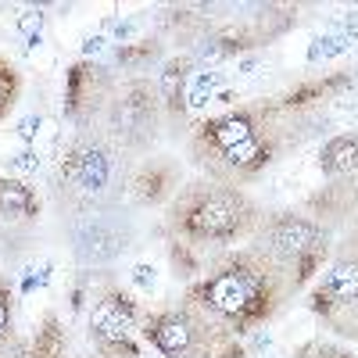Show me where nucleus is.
<instances>
[{"mask_svg": "<svg viewBox=\"0 0 358 358\" xmlns=\"http://www.w3.org/2000/svg\"><path fill=\"white\" fill-rule=\"evenodd\" d=\"M11 341H15V290L8 276H0V351Z\"/></svg>", "mask_w": 358, "mask_h": 358, "instance_id": "nucleus-20", "label": "nucleus"}, {"mask_svg": "<svg viewBox=\"0 0 358 358\" xmlns=\"http://www.w3.org/2000/svg\"><path fill=\"white\" fill-rule=\"evenodd\" d=\"M301 208L322 226H330L334 236L358 241V172L348 179H326V187L308 194Z\"/></svg>", "mask_w": 358, "mask_h": 358, "instance_id": "nucleus-12", "label": "nucleus"}, {"mask_svg": "<svg viewBox=\"0 0 358 358\" xmlns=\"http://www.w3.org/2000/svg\"><path fill=\"white\" fill-rule=\"evenodd\" d=\"M183 165L169 155H147L136 162L133 179H129V197L136 208H165L179 187H183Z\"/></svg>", "mask_w": 358, "mask_h": 358, "instance_id": "nucleus-13", "label": "nucleus"}, {"mask_svg": "<svg viewBox=\"0 0 358 358\" xmlns=\"http://www.w3.org/2000/svg\"><path fill=\"white\" fill-rule=\"evenodd\" d=\"M133 248V229L118 215H79L72 222V255L79 265H108Z\"/></svg>", "mask_w": 358, "mask_h": 358, "instance_id": "nucleus-11", "label": "nucleus"}, {"mask_svg": "<svg viewBox=\"0 0 358 358\" xmlns=\"http://www.w3.org/2000/svg\"><path fill=\"white\" fill-rule=\"evenodd\" d=\"M18 97H22V72L0 54V122L15 111Z\"/></svg>", "mask_w": 358, "mask_h": 358, "instance_id": "nucleus-19", "label": "nucleus"}, {"mask_svg": "<svg viewBox=\"0 0 358 358\" xmlns=\"http://www.w3.org/2000/svg\"><path fill=\"white\" fill-rule=\"evenodd\" d=\"M158 57H162V36H140L133 43H122V47L111 50V62L122 72H133V76H140L151 62H158Z\"/></svg>", "mask_w": 358, "mask_h": 358, "instance_id": "nucleus-18", "label": "nucleus"}, {"mask_svg": "<svg viewBox=\"0 0 358 358\" xmlns=\"http://www.w3.org/2000/svg\"><path fill=\"white\" fill-rule=\"evenodd\" d=\"M308 312L322 330L358 344V241L337 236L330 262L308 287Z\"/></svg>", "mask_w": 358, "mask_h": 358, "instance_id": "nucleus-7", "label": "nucleus"}, {"mask_svg": "<svg viewBox=\"0 0 358 358\" xmlns=\"http://www.w3.org/2000/svg\"><path fill=\"white\" fill-rule=\"evenodd\" d=\"M18 29H22V36H25V47H33V43L40 40L43 15H40V11H22V15H18Z\"/></svg>", "mask_w": 358, "mask_h": 358, "instance_id": "nucleus-23", "label": "nucleus"}, {"mask_svg": "<svg viewBox=\"0 0 358 358\" xmlns=\"http://www.w3.org/2000/svg\"><path fill=\"white\" fill-rule=\"evenodd\" d=\"M351 79H355V83H358V62H355V72H351Z\"/></svg>", "mask_w": 358, "mask_h": 358, "instance_id": "nucleus-26", "label": "nucleus"}, {"mask_svg": "<svg viewBox=\"0 0 358 358\" xmlns=\"http://www.w3.org/2000/svg\"><path fill=\"white\" fill-rule=\"evenodd\" d=\"M29 358H69V334L57 312H47L29 337Z\"/></svg>", "mask_w": 358, "mask_h": 358, "instance_id": "nucleus-17", "label": "nucleus"}, {"mask_svg": "<svg viewBox=\"0 0 358 358\" xmlns=\"http://www.w3.org/2000/svg\"><path fill=\"white\" fill-rule=\"evenodd\" d=\"M43 215L40 190L18 176H0V222L4 226H33Z\"/></svg>", "mask_w": 358, "mask_h": 358, "instance_id": "nucleus-15", "label": "nucleus"}, {"mask_svg": "<svg viewBox=\"0 0 358 358\" xmlns=\"http://www.w3.org/2000/svg\"><path fill=\"white\" fill-rule=\"evenodd\" d=\"M133 280H136L143 290H151V287H155V265H136V268H133Z\"/></svg>", "mask_w": 358, "mask_h": 358, "instance_id": "nucleus-24", "label": "nucleus"}, {"mask_svg": "<svg viewBox=\"0 0 358 358\" xmlns=\"http://www.w3.org/2000/svg\"><path fill=\"white\" fill-rule=\"evenodd\" d=\"M319 169L326 179H348L358 172V133H337L322 143Z\"/></svg>", "mask_w": 358, "mask_h": 358, "instance_id": "nucleus-16", "label": "nucleus"}, {"mask_svg": "<svg viewBox=\"0 0 358 358\" xmlns=\"http://www.w3.org/2000/svg\"><path fill=\"white\" fill-rule=\"evenodd\" d=\"M140 337L162 358H244L241 337L222 330L190 301L143 312Z\"/></svg>", "mask_w": 358, "mask_h": 358, "instance_id": "nucleus-6", "label": "nucleus"}, {"mask_svg": "<svg viewBox=\"0 0 358 358\" xmlns=\"http://www.w3.org/2000/svg\"><path fill=\"white\" fill-rule=\"evenodd\" d=\"M115 72L104 62L94 57H79L65 72V118L76 129H101L108 104L115 97Z\"/></svg>", "mask_w": 358, "mask_h": 358, "instance_id": "nucleus-10", "label": "nucleus"}, {"mask_svg": "<svg viewBox=\"0 0 358 358\" xmlns=\"http://www.w3.org/2000/svg\"><path fill=\"white\" fill-rule=\"evenodd\" d=\"M319 118L322 111H297L283 97L248 101L194 122L187 133V155L204 179L244 190L287 151H297L319 129Z\"/></svg>", "mask_w": 358, "mask_h": 358, "instance_id": "nucleus-1", "label": "nucleus"}, {"mask_svg": "<svg viewBox=\"0 0 358 358\" xmlns=\"http://www.w3.org/2000/svg\"><path fill=\"white\" fill-rule=\"evenodd\" d=\"M15 165H18V169H40V155H36V151H22V155L15 158Z\"/></svg>", "mask_w": 358, "mask_h": 358, "instance_id": "nucleus-25", "label": "nucleus"}, {"mask_svg": "<svg viewBox=\"0 0 358 358\" xmlns=\"http://www.w3.org/2000/svg\"><path fill=\"white\" fill-rule=\"evenodd\" d=\"M355 43L344 36V33H326V36H315L312 40V47H308V62H326V57H337V54H344V50H351Z\"/></svg>", "mask_w": 358, "mask_h": 358, "instance_id": "nucleus-22", "label": "nucleus"}, {"mask_svg": "<svg viewBox=\"0 0 358 358\" xmlns=\"http://www.w3.org/2000/svg\"><path fill=\"white\" fill-rule=\"evenodd\" d=\"M294 297L297 287L290 276L251 244L226 251L215 265H208L201 280L187 283L183 290V301L212 315L233 337H248L268 326Z\"/></svg>", "mask_w": 358, "mask_h": 358, "instance_id": "nucleus-2", "label": "nucleus"}, {"mask_svg": "<svg viewBox=\"0 0 358 358\" xmlns=\"http://www.w3.org/2000/svg\"><path fill=\"white\" fill-rule=\"evenodd\" d=\"M136 162L104 129H72L54 165V194L72 215H104L129 197Z\"/></svg>", "mask_w": 358, "mask_h": 358, "instance_id": "nucleus-4", "label": "nucleus"}, {"mask_svg": "<svg viewBox=\"0 0 358 358\" xmlns=\"http://www.w3.org/2000/svg\"><path fill=\"white\" fill-rule=\"evenodd\" d=\"M190 76H194V62L179 50L172 57L162 62V72L155 79L158 86V101H162V111H165V126L172 133H190L187 118H190V108H187V90H190Z\"/></svg>", "mask_w": 358, "mask_h": 358, "instance_id": "nucleus-14", "label": "nucleus"}, {"mask_svg": "<svg viewBox=\"0 0 358 358\" xmlns=\"http://www.w3.org/2000/svg\"><path fill=\"white\" fill-rule=\"evenodd\" d=\"M248 244L255 251H262L265 258H273L290 276L297 294H301L305 287L315 283V276L326 268L337 236H334L330 226H322L319 219H312L305 208H276V212L262 215V222L255 226Z\"/></svg>", "mask_w": 358, "mask_h": 358, "instance_id": "nucleus-5", "label": "nucleus"}, {"mask_svg": "<svg viewBox=\"0 0 358 358\" xmlns=\"http://www.w3.org/2000/svg\"><path fill=\"white\" fill-rule=\"evenodd\" d=\"M262 204L241 190L215 179H187L179 194L165 204L162 236L172 244L201 251L208 262H219L236 244H248L255 226L262 222Z\"/></svg>", "mask_w": 358, "mask_h": 358, "instance_id": "nucleus-3", "label": "nucleus"}, {"mask_svg": "<svg viewBox=\"0 0 358 358\" xmlns=\"http://www.w3.org/2000/svg\"><path fill=\"white\" fill-rule=\"evenodd\" d=\"M290 358H355L344 344H334V341H322V337H308L305 344H297Z\"/></svg>", "mask_w": 358, "mask_h": 358, "instance_id": "nucleus-21", "label": "nucleus"}, {"mask_svg": "<svg viewBox=\"0 0 358 358\" xmlns=\"http://www.w3.org/2000/svg\"><path fill=\"white\" fill-rule=\"evenodd\" d=\"M140 322L143 308L136 294L118 287V283H101L90 290V312H86V341L94 344V355L101 358H140Z\"/></svg>", "mask_w": 358, "mask_h": 358, "instance_id": "nucleus-9", "label": "nucleus"}, {"mask_svg": "<svg viewBox=\"0 0 358 358\" xmlns=\"http://www.w3.org/2000/svg\"><path fill=\"white\" fill-rule=\"evenodd\" d=\"M162 126H165V111H162V101H158L155 79H147V76L118 79L101 129L111 140L122 143L129 155L147 158L151 147L158 143V136H162Z\"/></svg>", "mask_w": 358, "mask_h": 358, "instance_id": "nucleus-8", "label": "nucleus"}, {"mask_svg": "<svg viewBox=\"0 0 358 358\" xmlns=\"http://www.w3.org/2000/svg\"><path fill=\"white\" fill-rule=\"evenodd\" d=\"M90 358H101V355H90Z\"/></svg>", "mask_w": 358, "mask_h": 358, "instance_id": "nucleus-27", "label": "nucleus"}]
</instances>
